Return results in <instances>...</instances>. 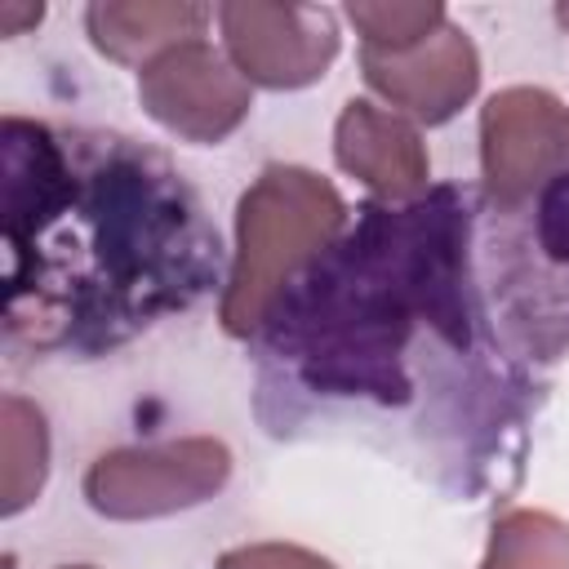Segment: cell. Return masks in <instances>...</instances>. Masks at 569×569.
<instances>
[{
    "instance_id": "cell-1",
    "label": "cell",
    "mask_w": 569,
    "mask_h": 569,
    "mask_svg": "<svg viewBox=\"0 0 569 569\" xmlns=\"http://www.w3.org/2000/svg\"><path fill=\"white\" fill-rule=\"evenodd\" d=\"M4 338L27 351H111L218 280V231L151 147L4 116Z\"/></svg>"
},
{
    "instance_id": "cell-2",
    "label": "cell",
    "mask_w": 569,
    "mask_h": 569,
    "mask_svg": "<svg viewBox=\"0 0 569 569\" xmlns=\"http://www.w3.org/2000/svg\"><path fill=\"white\" fill-rule=\"evenodd\" d=\"M471 342L467 307V204L436 187L405 209L365 204L347 240L329 244L284 289L267 320L271 356L329 396L405 400V347L418 329Z\"/></svg>"
},
{
    "instance_id": "cell-3",
    "label": "cell",
    "mask_w": 569,
    "mask_h": 569,
    "mask_svg": "<svg viewBox=\"0 0 569 569\" xmlns=\"http://www.w3.org/2000/svg\"><path fill=\"white\" fill-rule=\"evenodd\" d=\"M347 200L302 164H267L236 204V258L222 293V329L249 338L267 325L280 293L342 231Z\"/></svg>"
},
{
    "instance_id": "cell-4",
    "label": "cell",
    "mask_w": 569,
    "mask_h": 569,
    "mask_svg": "<svg viewBox=\"0 0 569 569\" xmlns=\"http://www.w3.org/2000/svg\"><path fill=\"white\" fill-rule=\"evenodd\" d=\"M231 480V449L218 436L107 449L84 471V498L107 520H156L209 502Z\"/></svg>"
},
{
    "instance_id": "cell-5",
    "label": "cell",
    "mask_w": 569,
    "mask_h": 569,
    "mask_svg": "<svg viewBox=\"0 0 569 569\" xmlns=\"http://www.w3.org/2000/svg\"><path fill=\"white\" fill-rule=\"evenodd\" d=\"M569 164V107L538 84L498 89L480 107V178L498 209H520Z\"/></svg>"
},
{
    "instance_id": "cell-6",
    "label": "cell",
    "mask_w": 569,
    "mask_h": 569,
    "mask_svg": "<svg viewBox=\"0 0 569 569\" xmlns=\"http://www.w3.org/2000/svg\"><path fill=\"white\" fill-rule=\"evenodd\" d=\"M218 27L231 67L262 89L316 84L338 58L333 9L320 4H271V0H227L218 4Z\"/></svg>"
},
{
    "instance_id": "cell-7",
    "label": "cell",
    "mask_w": 569,
    "mask_h": 569,
    "mask_svg": "<svg viewBox=\"0 0 569 569\" xmlns=\"http://www.w3.org/2000/svg\"><path fill=\"white\" fill-rule=\"evenodd\" d=\"M138 98L156 124L187 142H222L253 107L249 80L209 44L182 40L138 71Z\"/></svg>"
},
{
    "instance_id": "cell-8",
    "label": "cell",
    "mask_w": 569,
    "mask_h": 569,
    "mask_svg": "<svg viewBox=\"0 0 569 569\" xmlns=\"http://www.w3.org/2000/svg\"><path fill=\"white\" fill-rule=\"evenodd\" d=\"M360 71H365L369 89L382 93L405 116H413L422 124H445L476 98L480 53L462 27L445 22L427 40L396 49V53L360 49Z\"/></svg>"
},
{
    "instance_id": "cell-9",
    "label": "cell",
    "mask_w": 569,
    "mask_h": 569,
    "mask_svg": "<svg viewBox=\"0 0 569 569\" xmlns=\"http://www.w3.org/2000/svg\"><path fill=\"white\" fill-rule=\"evenodd\" d=\"M338 164L387 200H418L427 191V147L418 129L365 98H351L333 124Z\"/></svg>"
},
{
    "instance_id": "cell-10",
    "label": "cell",
    "mask_w": 569,
    "mask_h": 569,
    "mask_svg": "<svg viewBox=\"0 0 569 569\" xmlns=\"http://www.w3.org/2000/svg\"><path fill=\"white\" fill-rule=\"evenodd\" d=\"M209 9L196 0H98L84 9V27L98 53L111 62H151L156 53L200 40Z\"/></svg>"
},
{
    "instance_id": "cell-11",
    "label": "cell",
    "mask_w": 569,
    "mask_h": 569,
    "mask_svg": "<svg viewBox=\"0 0 569 569\" xmlns=\"http://www.w3.org/2000/svg\"><path fill=\"white\" fill-rule=\"evenodd\" d=\"M0 511L18 516L49 476V427L44 413L22 396L0 400Z\"/></svg>"
},
{
    "instance_id": "cell-12",
    "label": "cell",
    "mask_w": 569,
    "mask_h": 569,
    "mask_svg": "<svg viewBox=\"0 0 569 569\" xmlns=\"http://www.w3.org/2000/svg\"><path fill=\"white\" fill-rule=\"evenodd\" d=\"M480 569H569V520L542 507H511L493 520Z\"/></svg>"
},
{
    "instance_id": "cell-13",
    "label": "cell",
    "mask_w": 569,
    "mask_h": 569,
    "mask_svg": "<svg viewBox=\"0 0 569 569\" xmlns=\"http://www.w3.org/2000/svg\"><path fill=\"white\" fill-rule=\"evenodd\" d=\"M342 13L365 40L360 49H373V53L409 49L449 22L440 0H356Z\"/></svg>"
},
{
    "instance_id": "cell-14",
    "label": "cell",
    "mask_w": 569,
    "mask_h": 569,
    "mask_svg": "<svg viewBox=\"0 0 569 569\" xmlns=\"http://www.w3.org/2000/svg\"><path fill=\"white\" fill-rule=\"evenodd\" d=\"M533 236H538V249L569 267V164L542 187L538 196V218H533Z\"/></svg>"
},
{
    "instance_id": "cell-15",
    "label": "cell",
    "mask_w": 569,
    "mask_h": 569,
    "mask_svg": "<svg viewBox=\"0 0 569 569\" xmlns=\"http://www.w3.org/2000/svg\"><path fill=\"white\" fill-rule=\"evenodd\" d=\"M213 569H338V565L298 542H244L222 551Z\"/></svg>"
},
{
    "instance_id": "cell-16",
    "label": "cell",
    "mask_w": 569,
    "mask_h": 569,
    "mask_svg": "<svg viewBox=\"0 0 569 569\" xmlns=\"http://www.w3.org/2000/svg\"><path fill=\"white\" fill-rule=\"evenodd\" d=\"M40 18H44L40 4H13V0L0 4V31H4V36H18L22 27H31V22H40Z\"/></svg>"
},
{
    "instance_id": "cell-17",
    "label": "cell",
    "mask_w": 569,
    "mask_h": 569,
    "mask_svg": "<svg viewBox=\"0 0 569 569\" xmlns=\"http://www.w3.org/2000/svg\"><path fill=\"white\" fill-rule=\"evenodd\" d=\"M556 18H560V27H569V4H556Z\"/></svg>"
},
{
    "instance_id": "cell-18",
    "label": "cell",
    "mask_w": 569,
    "mask_h": 569,
    "mask_svg": "<svg viewBox=\"0 0 569 569\" xmlns=\"http://www.w3.org/2000/svg\"><path fill=\"white\" fill-rule=\"evenodd\" d=\"M62 569H93V565H62Z\"/></svg>"
},
{
    "instance_id": "cell-19",
    "label": "cell",
    "mask_w": 569,
    "mask_h": 569,
    "mask_svg": "<svg viewBox=\"0 0 569 569\" xmlns=\"http://www.w3.org/2000/svg\"><path fill=\"white\" fill-rule=\"evenodd\" d=\"M4 569H13V556H4Z\"/></svg>"
}]
</instances>
